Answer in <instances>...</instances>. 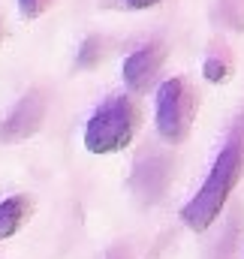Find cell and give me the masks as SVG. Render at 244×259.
I'll use <instances>...</instances> for the list:
<instances>
[{
  "mask_svg": "<svg viewBox=\"0 0 244 259\" xmlns=\"http://www.w3.org/2000/svg\"><path fill=\"white\" fill-rule=\"evenodd\" d=\"M241 172H244V133H235L220 148V154H217L208 178L202 181L199 193L181 208V220L193 232H205L217 220V214L223 211L232 187L238 184Z\"/></svg>",
  "mask_w": 244,
  "mask_h": 259,
  "instance_id": "obj_1",
  "label": "cell"
},
{
  "mask_svg": "<svg viewBox=\"0 0 244 259\" xmlns=\"http://www.w3.org/2000/svg\"><path fill=\"white\" fill-rule=\"evenodd\" d=\"M139 130V109L130 97L106 100L85 124V148L91 154L124 151Z\"/></svg>",
  "mask_w": 244,
  "mask_h": 259,
  "instance_id": "obj_2",
  "label": "cell"
},
{
  "mask_svg": "<svg viewBox=\"0 0 244 259\" xmlns=\"http://www.w3.org/2000/svg\"><path fill=\"white\" fill-rule=\"evenodd\" d=\"M196 118V94L187 84V78H166L157 91V133L160 139H166L169 145H178L190 136Z\"/></svg>",
  "mask_w": 244,
  "mask_h": 259,
  "instance_id": "obj_3",
  "label": "cell"
},
{
  "mask_svg": "<svg viewBox=\"0 0 244 259\" xmlns=\"http://www.w3.org/2000/svg\"><path fill=\"white\" fill-rule=\"evenodd\" d=\"M46 112H49L46 94H43V91H27V94L12 106V112L0 121V142H3V145H15V142L30 139L36 130L43 127Z\"/></svg>",
  "mask_w": 244,
  "mask_h": 259,
  "instance_id": "obj_4",
  "label": "cell"
},
{
  "mask_svg": "<svg viewBox=\"0 0 244 259\" xmlns=\"http://www.w3.org/2000/svg\"><path fill=\"white\" fill-rule=\"evenodd\" d=\"M163 46L160 42H148L142 49H136L127 61H124V81L130 91H148L163 66Z\"/></svg>",
  "mask_w": 244,
  "mask_h": 259,
  "instance_id": "obj_5",
  "label": "cell"
},
{
  "mask_svg": "<svg viewBox=\"0 0 244 259\" xmlns=\"http://www.w3.org/2000/svg\"><path fill=\"white\" fill-rule=\"evenodd\" d=\"M30 211H33V199L30 196L15 193V196H9V199H3L0 202V238H12L24 226V220L30 217Z\"/></svg>",
  "mask_w": 244,
  "mask_h": 259,
  "instance_id": "obj_6",
  "label": "cell"
},
{
  "mask_svg": "<svg viewBox=\"0 0 244 259\" xmlns=\"http://www.w3.org/2000/svg\"><path fill=\"white\" fill-rule=\"evenodd\" d=\"M55 3H58V0H18V12H21L24 18H39V15H46Z\"/></svg>",
  "mask_w": 244,
  "mask_h": 259,
  "instance_id": "obj_7",
  "label": "cell"
},
{
  "mask_svg": "<svg viewBox=\"0 0 244 259\" xmlns=\"http://www.w3.org/2000/svg\"><path fill=\"white\" fill-rule=\"evenodd\" d=\"M202 72H205V78H208V81H223V78H226V72H229V66L223 64V61H217V58H208L205 66H202Z\"/></svg>",
  "mask_w": 244,
  "mask_h": 259,
  "instance_id": "obj_8",
  "label": "cell"
},
{
  "mask_svg": "<svg viewBox=\"0 0 244 259\" xmlns=\"http://www.w3.org/2000/svg\"><path fill=\"white\" fill-rule=\"evenodd\" d=\"M130 9H151V6H157V3H163V0H124Z\"/></svg>",
  "mask_w": 244,
  "mask_h": 259,
  "instance_id": "obj_9",
  "label": "cell"
},
{
  "mask_svg": "<svg viewBox=\"0 0 244 259\" xmlns=\"http://www.w3.org/2000/svg\"><path fill=\"white\" fill-rule=\"evenodd\" d=\"M112 259H127V256H124V253H115V256H112Z\"/></svg>",
  "mask_w": 244,
  "mask_h": 259,
  "instance_id": "obj_10",
  "label": "cell"
}]
</instances>
